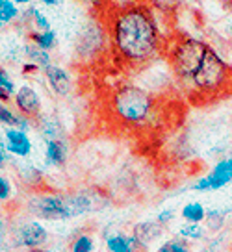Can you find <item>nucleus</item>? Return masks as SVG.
<instances>
[{
  "label": "nucleus",
  "instance_id": "21",
  "mask_svg": "<svg viewBox=\"0 0 232 252\" xmlns=\"http://www.w3.org/2000/svg\"><path fill=\"white\" fill-rule=\"evenodd\" d=\"M156 252H193L190 243L182 239V237H169L164 243H160V247L156 249Z\"/></svg>",
  "mask_w": 232,
  "mask_h": 252
},
{
  "label": "nucleus",
  "instance_id": "24",
  "mask_svg": "<svg viewBox=\"0 0 232 252\" xmlns=\"http://www.w3.org/2000/svg\"><path fill=\"white\" fill-rule=\"evenodd\" d=\"M225 236L223 234H217L216 237H212L208 243L206 245H202L199 251H195V252H219V251H223V241Z\"/></svg>",
  "mask_w": 232,
  "mask_h": 252
},
{
  "label": "nucleus",
  "instance_id": "32",
  "mask_svg": "<svg viewBox=\"0 0 232 252\" xmlns=\"http://www.w3.org/2000/svg\"><path fill=\"white\" fill-rule=\"evenodd\" d=\"M28 252H47V251L41 247V249H32V251H28Z\"/></svg>",
  "mask_w": 232,
  "mask_h": 252
},
{
  "label": "nucleus",
  "instance_id": "20",
  "mask_svg": "<svg viewBox=\"0 0 232 252\" xmlns=\"http://www.w3.org/2000/svg\"><path fill=\"white\" fill-rule=\"evenodd\" d=\"M229 213H231V210H227V208H214V210H208V212H206V224H208V228L206 230L216 232V230L223 228Z\"/></svg>",
  "mask_w": 232,
  "mask_h": 252
},
{
  "label": "nucleus",
  "instance_id": "4",
  "mask_svg": "<svg viewBox=\"0 0 232 252\" xmlns=\"http://www.w3.org/2000/svg\"><path fill=\"white\" fill-rule=\"evenodd\" d=\"M30 210L39 219L64 220L89 210V198L78 195H39L30 202Z\"/></svg>",
  "mask_w": 232,
  "mask_h": 252
},
{
  "label": "nucleus",
  "instance_id": "29",
  "mask_svg": "<svg viewBox=\"0 0 232 252\" xmlns=\"http://www.w3.org/2000/svg\"><path fill=\"white\" fill-rule=\"evenodd\" d=\"M6 159H8V150L2 149V147H0V169L4 167V163H6Z\"/></svg>",
  "mask_w": 232,
  "mask_h": 252
},
{
  "label": "nucleus",
  "instance_id": "8",
  "mask_svg": "<svg viewBox=\"0 0 232 252\" xmlns=\"http://www.w3.org/2000/svg\"><path fill=\"white\" fill-rule=\"evenodd\" d=\"M4 143L8 154L17 158H28L32 154V141L28 137V132H23L19 128H6L4 130Z\"/></svg>",
  "mask_w": 232,
  "mask_h": 252
},
{
  "label": "nucleus",
  "instance_id": "31",
  "mask_svg": "<svg viewBox=\"0 0 232 252\" xmlns=\"http://www.w3.org/2000/svg\"><path fill=\"white\" fill-rule=\"evenodd\" d=\"M39 4H43V6H56L60 0H37Z\"/></svg>",
  "mask_w": 232,
  "mask_h": 252
},
{
  "label": "nucleus",
  "instance_id": "16",
  "mask_svg": "<svg viewBox=\"0 0 232 252\" xmlns=\"http://www.w3.org/2000/svg\"><path fill=\"white\" fill-rule=\"evenodd\" d=\"M208 234V230L206 226H202V224H197V222H182L178 230H176V236L186 239L188 243L190 241H202L204 237Z\"/></svg>",
  "mask_w": 232,
  "mask_h": 252
},
{
  "label": "nucleus",
  "instance_id": "34",
  "mask_svg": "<svg viewBox=\"0 0 232 252\" xmlns=\"http://www.w3.org/2000/svg\"><path fill=\"white\" fill-rule=\"evenodd\" d=\"M0 241H2V226H0Z\"/></svg>",
  "mask_w": 232,
  "mask_h": 252
},
{
  "label": "nucleus",
  "instance_id": "2",
  "mask_svg": "<svg viewBox=\"0 0 232 252\" xmlns=\"http://www.w3.org/2000/svg\"><path fill=\"white\" fill-rule=\"evenodd\" d=\"M108 32L115 52L130 65H145L164 50L158 19L143 2L113 9L108 19Z\"/></svg>",
  "mask_w": 232,
  "mask_h": 252
},
{
  "label": "nucleus",
  "instance_id": "18",
  "mask_svg": "<svg viewBox=\"0 0 232 252\" xmlns=\"http://www.w3.org/2000/svg\"><path fill=\"white\" fill-rule=\"evenodd\" d=\"M17 93V86L13 78L9 76V72L4 69V67H0V102H9V100H13V96Z\"/></svg>",
  "mask_w": 232,
  "mask_h": 252
},
{
  "label": "nucleus",
  "instance_id": "11",
  "mask_svg": "<svg viewBox=\"0 0 232 252\" xmlns=\"http://www.w3.org/2000/svg\"><path fill=\"white\" fill-rule=\"evenodd\" d=\"M69 156V147L65 139H48L45 141V163L48 167H62L67 161Z\"/></svg>",
  "mask_w": 232,
  "mask_h": 252
},
{
  "label": "nucleus",
  "instance_id": "14",
  "mask_svg": "<svg viewBox=\"0 0 232 252\" xmlns=\"http://www.w3.org/2000/svg\"><path fill=\"white\" fill-rule=\"evenodd\" d=\"M206 208L202 202H197V200H193V202H188V204L182 206V210H180V217L184 219V222H197V224H202L204 220H206Z\"/></svg>",
  "mask_w": 232,
  "mask_h": 252
},
{
  "label": "nucleus",
  "instance_id": "7",
  "mask_svg": "<svg viewBox=\"0 0 232 252\" xmlns=\"http://www.w3.org/2000/svg\"><path fill=\"white\" fill-rule=\"evenodd\" d=\"M15 237H17V245H19V247L32 251V249L45 247V243H47V239H48V234L43 224L35 222V220H30V222H24V224L19 226Z\"/></svg>",
  "mask_w": 232,
  "mask_h": 252
},
{
  "label": "nucleus",
  "instance_id": "30",
  "mask_svg": "<svg viewBox=\"0 0 232 252\" xmlns=\"http://www.w3.org/2000/svg\"><path fill=\"white\" fill-rule=\"evenodd\" d=\"M13 4H17V6H32L33 0H11Z\"/></svg>",
  "mask_w": 232,
  "mask_h": 252
},
{
  "label": "nucleus",
  "instance_id": "12",
  "mask_svg": "<svg viewBox=\"0 0 232 252\" xmlns=\"http://www.w3.org/2000/svg\"><path fill=\"white\" fill-rule=\"evenodd\" d=\"M106 251L108 252H139L143 251L134 236L127 234H112L106 237Z\"/></svg>",
  "mask_w": 232,
  "mask_h": 252
},
{
  "label": "nucleus",
  "instance_id": "26",
  "mask_svg": "<svg viewBox=\"0 0 232 252\" xmlns=\"http://www.w3.org/2000/svg\"><path fill=\"white\" fill-rule=\"evenodd\" d=\"M175 215H176L175 210H162V212L156 215V220L160 222L162 226H166V224H169L171 220L175 219Z\"/></svg>",
  "mask_w": 232,
  "mask_h": 252
},
{
  "label": "nucleus",
  "instance_id": "9",
  "mask_svg": "<svg viewBox=\"0 0 232 252\" xmlns=\"http://www.w3.org/2000/svg\"><path fill=\"white\" fill-rule=\"evenodd\" d=\"M45 80H47L48 87L52 89V93L58 96H67L72 89V80L69 76V72L65 71L60 65H50L48 69H45Z\"/></svg>",
  "mask_w": 232,
  "mask_h": 252
},
{
  "label": "nucleus",
  "instance_id": "28",
  "mask_svg": "<svg viewBox=\"0 0 232 252\" xmlns=\"http://www.w3.org/2000/svg\"><path fill=\"white\" fill-rule=\"evenodd\" d=\"M35 71H39V67H35L33 63H24V67H23V72H35Z\"/></svg>",
  "mask_w": 232,
  "mask_h": 252
},
{
  "label": "nucleus",
  "instance_id": "1",
  "mask_svg": "<svg viewBox=\"0 0 232 252\" xmlns=\"http://www.w3.org/2000/svg\"><path fill=\"white\" fill-rule=\"evenodd\" d=\"M166 56L190 98L214 102L232 94V65L210 43L184 35L169 45Z\"/></svg>",
  "mask_w": 232,
  "mask_h": 252
},
{
  "label": "nucleus",
  "instance_id": "23",
  "mask_svg": "<svg viewBox=\"0 0 232 252\" xmlns=\"http://www.w3.org/2000/svg\"><path fill=\"white\" fill-rule=\"evenodd\" d=\"M0 125L6 128H17L19 125V113L8 108L4 102H0Z\"/></svg>",
  "mask_w": 232,
  "mask_h": 252
},
{
  "label": "nucleus",
  "instance_id": "10",
  "mask_svg": "<svg viewBox=\"0 0 232 252\" xmlns=\"http://www.w3.org/2000/svg\"><path fill=\"white\" fill-rule=\"evenodd\" d=\"M164 226H162L158 220H143V222H137L134 230H132V236L136 237V241L139 243L141 249L149 247L151 243H154L158 237L162 236Z\"/></svg>",
  "mask_w": 232,
  "mask_h": 252
},
{
  "label": "nucleus",
  "instance_id": "15",
  "mask_svg": "<svg viewBox=\"0 0 232 252\" xmlns=\"http://www.w3.org/2000/svg\"><path fill=\"white\" fill-rule=\"evenodd\" d=\"M24 56L28 58L30 63H33L35 67H39V71H45V69H48V67L52 65L50 54H48L47 50L39 48L37 45H33V43H28V45L24 47Z\"/></svg>",
  "mask_w": 232,
  "mask_h": 252
},
{
  "label": "nucleus",
  "instance_id": "13",
  "mask_svg": "<svg viewBox=\"0 0 232 252\" xmlns=\"http://www.w3.org/2000/svg\"><path fill=\"white\" fill-rule=\"evenodd\" d=\"M21 17H23V21L26 24H32L35 30L32 32H45V30H52L50 28V21H48V17L41 11L37 6H28V8L24 9L23 13H21Z\"/></svg>",
  "mask_w": 232,
  "mask_h": 252
},
{
  "label": "nucleus",
  "instance_id": "35",
  "mask_svg": "<svg viewBox=\"0 0 232 252\" xmlns=\"http://www.w3.org/2000/svg\"><path fill=\"white\" fill-rule=\"evenodd\" d=\"M2 28H4V24H0V32H2Z\"/></svg>",
  "mask_w": 232,
  "mask_h": 252
},
{
  "label": "nucleus",
  "instance_id": "17",
  "mask_svg": "<svg viewBox=\"0 0 232 252\" xmlns=\"http://www.w3.org/2000/svg\"><path fill=\"white\" fill-rule=\"evenodd\" d=\"M28 37H30V41H32L33 45H37V47L43 48V50H47V52H50L52 48L56 47V41H58V35L54 30L30 32Z\"/></svg>",
  "mask_w": 232,
  "mask_h": 252
},
{
  "label": "nucleus",
  "instance_id": "27",
  "mask_svg": "<svg viewBox=\"0 0 232 252\" xmlns=\"http://www.w3.org/2000/svg\"><path fill=\"white\" fill-rule=\"evenodd\" d=\"M78 2L86 4V6H91V8H100V6L108 4V0H78Z\"/></svg>",
  "mask_w": 232,
  "mask_h": 252
},
{
  "label": "nucleus",
  "instance_id": "33",
  "mask_svg": "<svg viewBox=\"0 0 232 252\" xmlns=\"http://www.w3.org/2000/svg\"><path fill=\"white\" fill-rule=\"evenodd\" d=\"M229 32H231V35H232V23H231V26H229Z\"/></svg>",
  "mask_w": 232,
  "mask_h": 252
},
{
  "label": "nucleus",
  "instance_id": "22",
  "mask_svg": "<svg viewBox=\"0 0 232 252\" xmlns=\"http://www.w3.org/2000/svg\"><path fill=\"white\" fill-rule=\"evenodd\" d=\"M71 252H95V239L89 234H80L72 239Z\"/></svg>",
  "mask_w": 232,
  "mask_h": 252
},
{
  "label": "nucleus",
  "instance_id": "5",
  "mask_svg": "<svg viewBox=\"0 0 232 252\" xmlns=\"http://www.w3.org/2000/svg\"><path fill=\"white\" fill-rule=\"evenodd\" d=\"M232 184V156H225L217 159L210 171L199 180L192 184V191L197 193H212V191H221Z\"/></svg>",
  "mask_w": 232,
  "mask_h": 252
},
{
  "label": "nucleus",
  "instance_id": "6",
  "mask_svg": "<svg viewBox=\"0 0 232 252\" xmlns=\"http://www.w3.org/2000/svg\"><path fill=\"white\" fill-rule=\"evenodd\" d=\"M13 104H15L17 113H21V115H24V117L28 119L37 117L41 113L39 93L32 86H28V84L17 87V93L13 96Z\"/></svg>",
  "mask_w": 232,
  "mask_h": 252
},
{
  "label": "nucleus",
  "instance_id": "3",
  "mask_svg": "<svg viewBox=\"0 0 232 252\" xmlns=\"http://www.w3.org/2000/svg\"><path fill=\"white\" fill-rule=\"evenodd\" d=\"M113 113L130 126H143L154 115L156 102L149 91L134 84H125L121 86L112 98Z\"/></svg>",
  "mask_w": 232,
  "mask_h": 252
},
{
  "label": "nucleus",
  "instance_id": "19",
  "mask_svg": "<svg viewBox=\"0 0 232 252\" xmlns=\"http://www.w3.org/2000/svg\"><path fill=\"white\" fill-rule=\"evenodd\" d=\"M21 9L11 0H0V24H11L21 17Z\"/></svg>",
  "mask_w": 232,
  "mask_h": 252
},
{
  "label": "nucleus",
  "instance_id": "25",
  "mask_svg": "<svg viewBox=\"0 0 232 252\" xmlns=\"http://www.w3.org/2000/svg\"><path fill=\"white\" fill-rule=\"evenodd\" d=\"M9 198H11V184L6 176L0 174V202L9 200Z\"/></svg>",
  "mask_w": 232,
  "mask_h": 252
}]
</instances>
